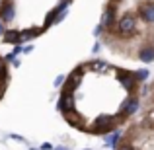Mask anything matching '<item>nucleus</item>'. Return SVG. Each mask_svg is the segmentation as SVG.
Wrapping results in <instances>:
<instances>
[{"mask_svg": "<svg viewBox=\"0 0 154 150\" xmlns=\"http://www.w3.org/2000/svg\"><path fill=\"white\" fill-rule=\"evenodd\" d=\"M137 26H139V16L135 14H123L121 18H117L113 31L117 33V37L121 39H129L137 33Z\"/></svg>", "mask_w": 154, "mask_h": 150, "instance_id": "nucleus-1", "label": "nucleus"}, {"mask_svg": "<svg viewBox=\"0 0 154 150\" xmlns=\"http://www.w3.org/2000/svg\"><path fill=\"white\" fill-rule=\"evenodd\" d=\"M137 14H139V20H140V22L148 23V26L154 23V2H152V0L143 2L139 6V12H137Z\"/></svg>", "mask_w": 154, "mask_h": 150, "instance_id": "nucleus-2", "label": "nucleus"}, {"mask_svg": "<svg viewBox=\"0 0 154 150\" xmlns=\"http://www.w3.org/2000/svg\"><path fill=\"white\" fill-rule=\"evenodd\" d=\"M137 111H139V98L137 96H131L123 101V105H121V115L123 117H131Z\"/></svg>", "mask_w": 154, "mask_h": 150, "instance_id": "nucleus-3", "label": "nucleus"}, {"mask_svg": "<svg viewBox=\"0 0 154 150\" xmlns=\"http://www.w3.org/2000/svg\"><path fill=\"white\" fill-rule=\"evenodd\" d=\"M14 14H16V10H14V4L8 0V2H4L2 4V10H0V20H2L4 23H8V22H12L14 20Z\"/></svg>", "mask_w": 154, "mask_h": 150, "instance_id": "nucleus-4", "label": "nucleus"}, {"mask_svg": "<svg viewBox=\"0 0 154 150\" xmlns=\"http://www.w3.org/2000/svg\"><path fill=\"white\" fill-rule=\"evenodd\" d=\"M137 57L143 63H152L154 60V45H143L139 49V53H137Z\"/></svg>", "mask_w": 154, "mask_h": 150, "instance_id": "nucleus-5", "label": "nucleus"}, {"mask_svg": "<svg viewBox=\"0 0 154 150\" xmlns=\"http://www.w3.org/2000/svg\"><path fill=\"white\" fill-rule=\"evenodd\" d=\"M115 6H109L107 8V12H105V18H103V26H105V29H113L115 27Z\"/></svg>", "mask_w": 154, "mask_h": 150, "instance_id": "nucleus-6", "label": "nucleus"}, {"mask_svg": "<svg viewBox=\"0 0 154 150\" xmlns=\"http://www.w3.org/2000/svg\"><path fill=\"white\" fill-rule=\"evenodd\" d=\"M22 37V33H18V31H8V33H4V41L12 43V41H18V39ZM20 43V41H18Z\"/></svg>", "mask_w": 154, "mask_h": 150, "instance_id": "nucleus-7", "label": "nucleus"}, {"mask_svg": "<svg viewBox=\"0 0 154 150\" xmlns=\"http://www.w3.org/2000/svg\"><path fill=\"white\" fill-rule=\"evenodd\" d=\"M119 139H121V135H119V133H113V135L107 139V146L117 148V146H119V144H117V142H119Z\"/></svg>", "mask_w": 154, "mask_h": 150, "instance_id": "nucleus-8", "label": "nucleus"}, {"mask_svg": "<svg viewBox=\"0 0 154 150\" xmlns=\"http://www.w3.org/2000/svg\"><path fill=\"white\" fill-rule=\"evenodd\" d=\"M117 150H137V148L133 146V144L129 142V140H123V142H121L119 146H117Z\"/></svg>", "mask_w": 154, "mask_h": 150, "instance_id": "nucleus-9", "label": "nucleus"}, {"mask_svg": "<svg viewBox=\"0 0 154 150\" xmlns=\"http://www.w3.org/2000/svg\"><path fill=\"white\" fill-rule=\"evenodd\" d=\"M4 33H6V23L0 20V35H4Z\"/></svg>", "mask_w": 154, "mask_h": 150, "instance_id": "nucleus-10", "label": "nucleus"}, {"mask_svg": "<svg viewBox=\"0 0 154 150\" xmlns=\"http://www.w3.org/2000/svg\"><path fill=\"white\" fill-rule=\"evenodd\" d=\"M55 150H66V148H55Z\"/></svg>", "mask_w": 154, "mask_h": 150, "instance_id": "nucleus-11", "label": "nucleus"}, {"mask_svg": "<svg viewBox=\"0 0 154 150\" xmlns=\"http://www.w3.org/2000/svg\"><path fill=\"white\" fill-rule=\"evenodd\" d=\"M31 150H37V148H31Z\"/></svg>", "mask_w": 154, "mask_h": 150, "instance_id": "nucleus-12", "label": "nucleus"}]
</instances>
